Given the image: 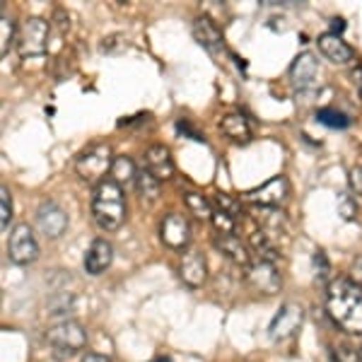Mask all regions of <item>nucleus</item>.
Instances as JSON below:
<instances>
[{
    "mask_svg": "<svg viewBox=\"0 0 362 362\" xmlns=\"http://www.w3.org/2000/svg\"><path fill=\"white\" fill-rule=\"evenodd\" d=\"M179 278L189 288H201L208 278V261L198 249H189L179 261Z\"/></svg>",
    "mask_w": 362,
    "mask_h": 362,
    "instance_id": "nucleus-12",
    "label": "nucleus"
},
{
    "mask_svg": "<svg viewBox=\"0 0 362 362\" xmlns=\"http://www.w3.org/2000/svg\"><path fill=\"white\" fill-rule=\"evenodd\" d=\"M360 358H362V348H360Z\"/></svg>",
    "mask_w": 362,
    "mask_h": 362,
    "instance_id": "nucleus-40",
    "label": "nucleus"
},
{
    "mask_svg": "<svg viewBox=\"0 0 362 362\" xmlns=\"http://www.w3.org/2000/svg\"><path fill=\"white\" fill-rule=\"evenodd\" d=\"M290 196V186H288V179L285 177H273L268 179L266 184L256 186L244 194L249 203L254 206H261V208H280Z\"/></svg>",
    "mask_w": 362,
    "mask_h": 362,
    "instance_id": "nucleus-7",
    "label": "nucleus"
},
{
    "mask_svg": "<svg viewBox=\"0 0 362 362\" xmlns=\"http://www.w3.org/2000/svg\"><path fill=\"white\" fill-rule=\"evenodd\" d=\"M326 314L341 331L362 336V285L336 278L326 288Z\"/></svg>",
    "mask_w": 362,
    "mask_h": 362,
    "instance_id": "nucleus-1",
    "label": "nucleus"
},
{
    "mask_svg": "<svg viewBox=\"0 0 362 362\" xmlns=\"http://www.w3.org/2000/svg\"><path fill=\"white\" fill-rule=\"evenodd\" d=\"M160 184L162 181H157L153 174L148 172V169H140L138 177H136V189L143 201L148 203H155L157 198H160Z\"/></svg>",
    "mask_w": 362,
    "mask_h": 362,
    "instance_id": "nucleus-23",
    "label": "nucleus"
},
{
    "mask_svg": "<svg viewBox=\"0 0 362 362\" xmlns=\"http://www.w3.org/2000/svg\"><path fill=\"white\" fill-rule=\"evenodd\" d=\"M17 51L25 61L42 58L49 51V22L42 17H27L17 29Z\"/></svg>",
    "mask_w": 362,
    "mask_h": 362,
    "instance_id": "nucleus-5",
    "label": "nucleus"
},
{
    "mask_svg": "<svg viewBox=\"0 0 362 362\" xmlns=\"http://www.w3.org/2000/svg\"><path fill=\"white\" fill-rule=\"evenodd\" d=\"M220 131H223L225 136L232 140V143H239V145H247L251 140L249 121L244 119L242 114H237V112L223 116V121H220Z\"/></svg>",
    "mask_w": 362,
    "mask_h": 362,
    "instance_id": "nucleus-20",
    "label": "nucleus"
},
{
    "mask_svg": "<svg viewBox=\"0 0 362 362\" xmlns=\"http://www.w3.org/2000/svg\"><path fill=\"white\" fill-rule=\"evenodd\" d=\"M37 227L44 237L49 239H58L66 235L68 230V215L58 203L54 201H44L37 210Z\"/></svg>",
    "mask_w": 362,
    "mask_h": 362,
    "instance_id": "nucleus-11",
    "label": "nucleus"
},
{
    "mask_svg": "<svg viewBox=\"0 0 362 362\" xmlns=\"http://www.w3.org/2000/svg\"><path fill=\"white\" fill-rule=\"evenodd\" d=\"M46 341H49L51 355L56 360H68L87 346V331L83 329L80 321L66 319L51 326L49 334H46Z\"/></svg>",
    "mask_w": 362,
    "mask_h": 362,
    "instance_id": "nucleus-3",
    "label": "nucleus"
},
{
    "mask_svg": "<svg viewBox=\"0 0 362 362\" xmlns=\"http://www.w3.org/2000/svg\"><path fill=\"white\" fill-rule=\"evenodd\" d=\"M114 160L116 157L112 155V148H109L107 143H95L78 155V160H75V172H78V177L87 181V184H102L107 172H112Z\"/></svg>",
    "mask_w": 362,
    "mask_h": 362,
    "instance_id": "nucleus-4",
    "label": "nucleus"
},
{
    "mask_svg": "<svg viewBox=\"0 0 362 362\" xmlns=\"http://www.w3.org/2000/svg\"><path fill=\"white\" fill-rule=\"evenodd\" d=\"M143 169H148L157 181H169L174 177V162L165 145H153L143 155Z\"/></svg>",
    "mask_w": 362,
    "mask_h": 362,
    "instance_id": "nucleus-14",
    "label": "nucleus"
},
{
    "mask_svg": "<svg viewBox=\"0 0 362 362\" xmlns=\"http://www.w3.org/2000/svg\"><path fill=\"white\" fill-rule=\"evenodd\" d=\"M194 39L203 46V49H208L210 54H218V51L225 49L223 32H220V27L215 25L210 17H206V15L196 17V22H194Z\"/></svg>",
    "mask_w": 362,
    "mask_h": 362,
    "instance_id": "nucleus-19",
    "label": "nucleus"
},
{
    "mask_svg": "<svg viewBox=\"0 0 362 362\" xmlns=\"http://www.w3.org/2000/svg\"><path fill=\"white\" fill-rule=\"evenodd\" d=\"M319 78V63L312 54H300L290 66V80H293L297 92H309L314 90Z\"/></svg>",
    "mask_w": 362,
    "mask_h": 362,
    "instance_id": "nucleus-13",
    "label": "nucleus"
},
{
    "mask_svg": "<svg viewBox=\"0 0 362 362\" xmlns=\"http://www.w3.org/2000/svg\"><path fill=\"white\" fill-rule=\"evenodd\" d=\"M177 131L181 133V136H189L191 140H196V143H206V138H203L201 133H198L196 128L191 126L186 119H179V121H177Z\"/></svg>",
    "mask_w": 362,
    "mask_h": 362,
    "instance_id": "nucleus-33",
    "label": "nucleus"
},
{
    "mask_svg": "<svg viewBox=\"0 0 362 362\" xmlns=\"http://www.w3.org/2000/svg\"><path fill=\"white\" fill-rule=\"evenodd\" d=\"M247 283L259 295H276L283 288L278 268L273 264H264V261H256L247 268Z\"/></svg>",
    "mask_w": 362,
    "mask_h": 362,
    "instance_id": "nucleus-10",
    "label": "nucleus"
},
{
    "mask_svg": "<svg viewBox=\"0 0 362 362\" xmlns=\"http://www.w3.org/2000/svg\"><path fill=\"white\" fill-rule=\"evenodd\" d=\"M215 206H218V210L230 213L232 218H239V215H242V203L230 194H215Z\"/></svg>",
    "mask_w": 362,
    "mask_h": 362,
    "instance_id": "nucleus-29",
    "label": "nucleus"
},
{
    "mask_svg": "<svg viewBox=\"0 0 362 362\" xmlns=\"http://www.w3.org/2000/svg\"><path fill=\"white\" fill-rule=\"evenodd\" d=\"M314 268H317V278L319 280H326L331 273V266H329V259H326L324 251H314Z\"/></svg>",
    "mask_w": 362,
    "mask_h": 362,
    "instance_id": "nucleus-32",
    "label": "nucleus"
},
{
    "mask_svg": "<svg viewBox=\"0 0 362 362\" xmlns=\"http://www.w3.org/2000/svg\"><path fill=\"white\" fill-rule=\"evenodd\" d=\"M331 355H334V362H362L360 350L353 346H336L331 348Z\"/></svg>",
    "mask_w": 362,
    "mask_h": 362,
    "instance_id": "nucleus-30",
    "label": "nucleus"
},
{
    "mask_svg": "<svg viewBox=\"0 0 362 362\" xmlns=\"http://www.w3.org/2000/svg\"><path fill=\"white\" fill-rule=\"evenodd\" d=\"M112 177L109 179H114L119 186H124V184H136V177H138V169L136 165H133L131 160H128L126 155H121V157H116L114 160V165H112Z\"/></svg>",
    "mask_w": 362,
    "mask_h": 362,
    "instance_id": "nucleus-22",
    "label": "nucleus"
},
{
    "mask_svg": "<svg viewBox=\"0 0 362 362\" xmlns=\"http://www.w3.org/2000/svg\"><path fill=\"white\" fill-rule=\"evenodd\" d=\"M317 121L329 128H348L350 119L343 112H336V109H319L317 112Z\"/></svg>",
    "mask_w": 362,
    "mask_h": 362,
    "instance_id": "nucleus-27",
    "label": "nucleus"
},
{
    "mask_svg": "<svg viewBox=\"0 0 362 362\" xmlns=\"http://www.w3.org/2000/svg\"><path fill=\"white\" fill-rule=\"evenodd\" d=\"M155 362H172V360H169V358H157Z\"/></svg>",
    "mask_w": 362,
    "mask_h": 362,
    "instance_id": "nucleus-39",
    "label": "nucleus"
},
{
    "mask_svg": "<svg viewBox=\"0 0 362 362\" xmlns=\"http://www.w3.org/2000/svg\"><path fill=\"white\" fill-rule=\"evenodd\" d=\"M80 362H112V360H109L107 355H99V353H87L85 358L80 360Z\"/></svg>",
    "mask_w": 362,
    "mask_h": 362,
    "instance_id": "nucleus-37",
    "label": "nucleus"
},
{
    "mask_svg": "<svg viewBox=\"0 0 362 362\" xmlns=\"http://www.w3.org/2000/svg\"><path fill=\"white\" fill-rule=\"evenodd\" d=\"M350 280L362 285V256H358V259L353 261V266H350Z\"/></svg>",
    "mask_w": 362,
    "mask_h": 362,
    "instance_id": "nucleus-35",
    "label": "nucleus"
},
{
    "mask_svg": "<svg viewBox=\"0 0 362 362\" xmlns=\"http://www.w3.org/2000/svg\"><path fill=\"white\" fill-rule=\"evenodd\" d=\"M184 203H186V208H189V213L196 215V218H201V220L213 218V208H210L208 198H203L201 194H196V191L184 194Z\"/></svg>",
    "mask_w": 362,
    "mask_h": 362,
    "instance_id": "nucleus-24",
    "label": "nucleus"
},
{
    "mask_svg": "<svg viewBox=\"0 0 362 362\" xmlns=\"http://www.w3.org/2000/svg\"><path fill=\"white\" fill-rule=\"evenodd\" d=\"M302 321H305V309L295 305V302H288L273 317L271 326H268V334H271L273 341H288V338H293L300 331Z\"/></svg>",
    "mask_w": 362,
    "mask_h": 362,
    "instance_id": "nucleus-8",
    "label": "nucleus"
},
{
    "mask_svg": "<svg viewBox=\"0 0 362 362\" xmlns=\"http://www.w3.org/2000/svg\"><path fill=\"white\" fill-rule=\"evenodd\" d=\"M343 29H346V22H343L341 17H334V20H331V34H336V37H341Z\"/></svg>",
    "mask_w": 362,
    "mask_h": 362,
    "instance_id": "nucleus-36",
    "label": "nucleus"
},
{
    "mask_svg": "<svg viewBox=\"0 0 362 362\" xmlns=\"http://www.w3.org/2000/svg\"><path fill=\"white\" fill-rule=\"evenodd\" d=\"M92 220L104 232H114L124 225L126 220L124 186H119L114 179H104L102 184H97L95 196H92Z\"/></svg>",
    "mask_w": 362,
    "mask_h": 362,
    "instance_id": "nucleus-2",
    "label": "nucleus"
},
{
    "mask_svg": "<svg viewBox=\"0 0 362 362\" xmlns=\"http://www.w3.org/2000/svg\"><path fill=\"white\" fill-rule=\"evenodd\" d=\"M338 215H341L343 220H353L355 215H358V203L353 201L350 194L338 196Z\"/></svg>",
    "mask_w": 362,
    "mask_h": 362,
    "instance_id": "nucleus-31",
    "label": "nucleus"
},
{
    "mask_svg": "<svg viewBox=\"0 0 362 362\" xmlns=\"http://www.w3.org/2000/svg\"><path fill=\"white\" fill-rule=\"evenodd\" d=\"M317 46H319L321 54L329 58L331 63H336V66H348V63H353V58H355V51L350 49L341 37H336V34H331V32L321 34L317 39Z\"/></svg>",
    "mask_w": 362,
    "mask_h": 362,
    "instance_id": "nucleus-17",
    "label": "nucleus"
},
{
    "mask_svg": "<svg viewBox=\"0 0 362 362\" xmlns=\"http://www.w3.org/2000/svg\"><path fill=\"white\" fill-rule=\"evenodd\" d=\"M17 44V32H15V22L8 15L0 17V56H8L10 46Z\"/></svg>",
    "mask_w": 362,
    "mask_h": 362,
    "instance_id": "nucleus-25",
    "label": "nucleus"
},
{
    "mask_svg": "<svg viewBox=\"0 0 362 362\" xmlns=\"http://www.w3.org/2000/svg\"><path fill=\"white\" fill-rule=\"evenodd\" d=\"M355 83H358V95H360V102H362V66L355 70Z\"/></svg>",
    "mask_w": 362,
    "mask_h": 362,
    "instance_id": "nucleus-38",
    "label": "nucleus"
},
{
    "mask_svg": "<svg viewBox=\"0 0 362 362\" xmlns=\"http://www.w3.org/2000/svg\"><path fill=\"white\" fill-rule=\"evenodd\" d=\"M210 223L213 227L218 230V235H235L237 230V218H232L230 213H225V210H213V218H210Z\"/></svg>",
    "mask_w": 362,
    "mask_h": 362,
    "instance_id": "nucleus-26",
    "label": "nucleus"
},
{
    "mask_svg": "<svg viewBox=\"0 0 362 362\" xmlns=\"http://www.w3.org/2000/svg\"><path fill=\"white\" fill-rule=\"evenodd\" d=\"M251 254L256 256V261H264V264H273V266H276V261L280 259L278 244L259 230L251 235Z\"/></svg>",
    "mask_w": 362,
    "mask_h": 362,
    "instance_id": "nucleus-21",
    "label": "nucleus"
},
{
    "mask_svg": "<svg viewBox=\"0 0 362 362\" xmlns=\"http://www.w3.org/2000/svg\"><path fill=\"white\" fill-rule=\"evenodd\" d=\"M112 261H114L112 242H107V239H95V242L90 244V249H87L85 261H83L85 273H90V276H102V273L112 266Z\"/></svg>",
    "mask_w": 362,
    "mask_h": 362,
    "instance_id": "nucleus-16",
    "label": "nucleus"
},
{
    "mask_svg": "<svg viewBox=\"0 0 362 362\" xmlns=\"http://www.w3.org/2000/svg\"><path fill=\"white\" fill-rule=\"evenodd\" d=\"M10 220H13V196H10L8 186L0 189V227L3 232H8Z\"/></svg>",
    "mask_w": 362,
    "mask_h": 362,
    "instance_id": "nucleus-28",
    "label": "nucleus"
},
{
    "mask_svg": "<svg viewBox=\"0 0 362 362\" xmlns=\"http://www.w3.org/2000/svg\"><path fill=\"white\" fill-rule=\"evenodd\" d=\"M8 256L17 266H29L39 259V244L29 225H17L8 239Z\"/></svg>",
    "mask_w": 362,
    "mask_h": 362,
    "instance_id": "nucleus-6",
    "label": "nucleus"
},
{
    "mask_svg": "<svg viewBox=\"0 0 362 362\" xmlns=\"http://www.w3.org/2000/svg\"><path fill=\"white\" fill-rule=\"evenodd\" d=\"M160 239L162 244L174 251H184L191 244V225L184 215L179 213H169L165 215L160 225Z\"/></svg>",
    "mask_w": 362,
    "mask_h": 362,
    "instance_id": "nucleus-9",
    "label": "nucleus"
},
{
    "mask_svg": "<svg viewBox=\"0 0 362 362\" xmlns=\"http://www.w3.org/2000/svg\"><path fill=\"white\" fill-rule=\"evenodd\" d=\"M251 218L256 220V225H259V232H264L268 239H273V242H278L283 235H288V223H285L283 213H280L278 208H261V206H254L251 210Z\"/></svg>",
    "mask_w": 362,
    "mask_h": 362,
    "instance_id": "nucleus-15",
    "label": "nucleus"
},
{
    "mask_svg": "<svg viewBox=\"0 0 362 362\" xmlns=\"http://www.w3.org/2000/svg\"><path fill=\"white\" fill-rule=\"evenodd\" d=\"M213 244H215V249H218L220 254L227 256V259L232 261V264L244 266V268L251 266V249L239 237H235V235H215Z\"/></svg>",
    "mask_w": 362,
    "mask_h": 362,
    "instance_id": "nucleus-18",
    "label": "nucleus"
},
{
    "mask_svg": "<svg viewBox=\"0 0 362 362\" xmlns=\"http://www.w3.org/2000/svg\"><path fill=\"white\" fill-rule=\"evenodd\" d=\"M350 186H353V191L358 196H362V165L350 169Z\"/></svg>",
    "mask_w": 362,
    "mask_h": 362,
    "instance_id": "nucleus-34",
    "label": "nucleus"
}]
</instances>
